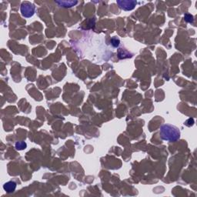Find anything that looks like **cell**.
Here are the masks:
<instances>
[{
	"instance_id": "obj_2",
	"label": "cell",
	"mask_w": 197,
	"mask_h": 197,
	"mask_svg": "<svg viewBox=\"0 0 197 197\" xmlns=\"http://www.w3.org/2000/svg\"><path fill=\"white\" fill-rule=\"evenodd\" d=\"M21 12L22 16L25 18H30L35 13V6L33 4L29 2H23L21 5Z\"/></svg>"
},
{
	"instance_id": "obj_1",
	"label": "cell",
	"mask_w": 197,
	"mask_h": 197,
	"mask_svg": "<svg viewBox=\"0 0 197 197\" xmlns=\"http://www.w3.org/2000/svg\"><path fill=\"white\" fill-rule=\"evenodd\" d=\"M160 135L164 140L174 142L179 139L180 132L176 126L166 124L160 128Z\"/></svg>"
},
{
	"instance_id": "obj_5",
	"label": "cell",
	"mask_w": 197,
	"mask_h": 197,
	"mask_svg": "<svg viewBox=\"0 0 197 197\" xmlns=\"http://www.w3.org/2000/svg\"><path fill=\"white\" fill-rule=\"evenodd\" d=\"M56 3L65 8H70L78 3L77 1H56Z\"/></svg>"
},
{
	"instance_id": "obj_8",
	"label": "cell",
	"mask_w": 197,
	"mask_h": 197,
	"mask_svg": "<svg viewBox=\"0 0 197 197\" xmlns=\"http://www.w3.org/2000/svg\"><path fill=\"white\" fill-rule=\"evenodd\" d=\"M111 42L113 46L117 47L119 45V39H118L117 38H113L111 40Z\"/></svg>"
},
{
	"instance_id": "obj_6",
	"label": "cell",
	"mask_w": 197,
	"mask_h": 197,
	"mask_svg": "<svg viewBox=\"0 0 197 197\" xmlns=\"http://www.w3.org/2000/svg\"><path fill=\"white\" fill-rule=\"evenodd\" d=\"M27 146L26 143L23 141H20V142H17L15 143V148H16L17 150H23L24 149H25Z\"/></svg>"
},
{
	"instance_id": "obj_7",
	"label": "cell",
	"mask_w": 197,
	"mask_h": 197,
	"mask_svg": "<svg viewBox=\"0 0 197 197\" xmlns=\"http://www.w3.org/2000/svg\"><path fill=\"white\" fill-rule=\"evenodd\" d=\"M184 18H185V20L187 22H189V23H192L193 22V16L192 15H190V14H185Z\"/></svg>"
},
{
	"instance_id": "obj_4",
	"label": "cell",
	"mask_w": 197,
	"mask_h": 197,
	"mask_svg": "<svg viewBox=\"0 0 197 197\" xmlns=\"http://www.w3.org/2000/svg\"><path fill=\"white\" fill-rule=\"evenodd\" d=\"M15 188H16V183L15 182H12V181L7 182L3 185L4 190L6 191L7 192H14L15 190Z\"/></svg>"
},
{
	"instance_id": "obj_3",
	"label": "cell",
	"mask_w": 197,
	"mask_h": 197,
	"mask_svg": "<svg viewBox=\"0 0 197 197\" xmlns=\"http://www.w3.org/2000/svg\"><path fill=\"white\" fill-rule=\"evenodd\" d=\"M136 3L137 2L136 1H129V0H127V1H124V0L123 1V0L122 1H117V4L119 5V8L125 10V11L133 10L136 6Z\"/></svg>"
}]
</instances>
